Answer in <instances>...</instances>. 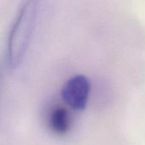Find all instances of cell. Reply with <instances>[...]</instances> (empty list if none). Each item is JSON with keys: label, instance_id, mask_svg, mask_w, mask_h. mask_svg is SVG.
Here are the masks:
<instances>
[{"label": "cell", "instance_id": "cell-2", "mask_svg": "<svg viewBox=\"0 0 145 145\" xmlns=\"http://www.w3.org/2000/svg\"><path fill=\"white\" fill-rule=\"evenodd\" d=\"M91 92V82L84 75H77L70 78L62 87L61 96L62 100L74 110H84L88 104Z\"/></svg>", "mask_w": 145, "mask_h": 145}, {"label": "cell", "instance_id": "cell-3", "mask_svg": "<svg viewBox=\"0 0 145 145\" xmlns=\"http://www.w3.org/2000/svg\"><path fill=\"white\" fill-rule=\"evenodd\" d=\"M71 120L68 111L62 107L55 108L50 115V126L57 134H65L70 128Z\"/></svg>", "mask_w": 145, "mask_h": 145}, {"label": "cell", "instance_id": "cell-1", "mask_svg": "<svg viewBox=\"0 0 145 145\" xmlns=\"http://www.w3.org/2000/svg\"><path fill=\"white\" fill-rule=\"evenodd\" d=\"M37 13L38 2H26L12 25L7 44V59L12 69L19 66L25 56L35 27Z\"/></svg>", "mask_w": 145, "mask_h": 145}]
</instances>
